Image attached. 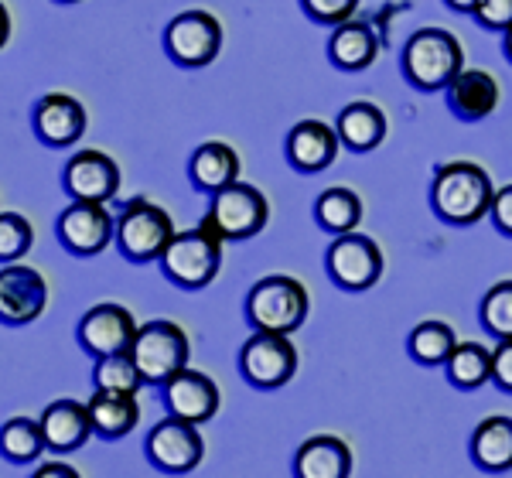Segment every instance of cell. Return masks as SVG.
I'll list each match as a JSON object with an SVG mask.
<instances>
[{
  "instance_id": "1",
  "label": "cell",
  "mask_w": 512,
  "mask_h": 478,
  "mask_svg": "<svg viewBox=\"0 0 512 478\" xmlns=\"http://www.w3.org/2000/svg\"><path fill=\"white\" fill-rule=\"evenodd\" d=\"M499 188L492 185L489 171L475 161H448L434 171L431 209L448 226H475L492 216V202Z\"/></svg>"
},
{
  "instance_id": "2",
  "label": "cell",
  "mask_w": 512,
  "mask_h": 478,
  "mask_svg": "<svg viewBox=\"0 0 512 478\" xmlns=\"http://www.w3.org/2000/svg\"><path fill=\"white\" fill-rule=\"evenodd\" d=\"M403 79L420 93L448 89V82L465 69V48L444 28H420L410 35L400 55Z\"/></svg>"
},
{
  "instance_id": "3",
  "label": "cell",
  "mask_w": 512,
  "mask_h": 478,
  "mask_svg": "<svg viewBox=\"0 0 512 478\" xmlns=\"http://www.w3.org/2000/svg\"><path fill=\"white\" fill-rule=\"evenodd\" d=\"M246 321L256 332H280L291 335L311 315V294L291 274H270L256 280L246 294Z\"/></svg>"
},
{
  "instance_id": "4",
  "label": "cell",
  "mask_w": 512,
  "mask_h": 478,
  "mask_svg": "<svg viewBox=\"0 0 512 478\" xmlns=\"http://www.w3.org/2000/svg\"><path fill=\"white\" fill-rule=\"evenodd\" d=\"M270 222V202L256 185L236 181V185L222 188L212 195L209 212L198 226H205L222 243H239V239H253L267 229Z\"/></svg>"
},
{
  "instance_id": "5",
  "label": "cell",
  "mask_w": 512,
  "mask_h": 478,
  "mask_svg": "<svg viewBox=\"0 0 512 478\" xmlns=\"http://www.w3.org/2000/svg\"><path fill=\"white\" fill-rule=\"evenodd\" d=\"M161 263V274L181 291H202L222 270V239L212 236L205 226L185 229L168 243Z\"/></svg>"
},
{
  "instance_id": "6",
  "label": "cell",
  "mask_w": 512,
  "mask_h": 478,
  "mask_svg": "<svg viewBox=\"0 0 512 478\" xmlns=\"http://www.w3.org/2000/svg\"><path fill=\"white\" fill-rule=\"evenodd\" d=\"M130 356H134L147 386H161L188 366L192 342H188L185 328H181L178 321L154 318V321H144V325H140L137 339L130 345Z\"/></svg>"
},
{
  "instance_id": "7",
  "label": "cell",
  "mask_w": 512,
  "mask_h": 478,
  "mask_svg": "<svg viewBox=\"0 0 512 478\" xmlns=\"http://www.w3.org/2000/svg\"><path fill=\"white\" fill-rule=\"evenodd\" d=\"M175 236L168 212L147 199L127 202L117 216V250L127 263H158Z\"/></svg>"
},
{
  "instance_id": "8",
  "label": "cell",
  "mask_w": 512,
  "mask_h": 478,
  "mask_svg": "<svg viewBox=\"0 0 512 478\" xmlns=\"http://www.w3.org/2000/svg\"><path fill=\"white\" fill-rule=\"evenodd\" d=\"M222 38L226 35H222L216 14L192 7V11H181L178 18H171V24L164 28V52L181 69H205L219 59Z\"/></svg>"
},
{
  "instance_id": "9",
  "label": "cell",
  "mask_w": 512,
  "mask_h": 478,
  "mask_svg": "<svg viewBox=\"0 0 512 478\" xmlns=\"http://www.w3.org/2000/svg\"><path fill=\"white\" fill-rule=\"evenodd\" d=\"M383 250H379V243L373 236L366 233H345V236H335L332 246L325 250V270L328 277H332L335 287H342V291L349 294H362L369 291V287L379 284V277H383Z\"/></svg>"
},
{
  "instance_id": "10",
  "label": "cell",
  "mask_w": 512,
  "mask_h": 478,
  "mask_svg": "<svg viewBox=\"0 0 512 478\" xmlns=\"http://www.w3.org/2000/svg\"><path fill=\"white\" fill-rule=\"evenodd\" d=\"M202 424H192V420L181 417H164L147 431L144 441V455L158 472L164 475H188L202 465L205 458V438L198 431Z\"/></svg>"
},
{
  "instance_id": "11",
  "label": "cell",
  "mask_w": 512,
  "mask_h": 478,
  "mask_svg": "<svg viewBox=\"0 0 512 478\" xmlns=\"http://www.w3.org/2000/svg\"><path fill=\"white\" fill-rule=\"evenodd\" d=\"M239 373L253 390H280L297 373V349L291 335L253 332L239 349Z\"/></svg>"
},
{
  "instance_id": "12",
  "label": "cell",
  "mask_w": 512,
  "mask_h": 478,
  "mask_svg": "<svg viewBox=\"0 0 512 478\" xmlns=\"http://www.w3.org/2000/svg\"><path fill=\"white\" fill-rule=\"evenodd\" d=\"M55 236L72 257H99L117 239V219L106 209V202L72 199L55 222Z\"/></svg>"
},
{
  "instance_id": "13",
  "label": "cell",
  "mask_w": 512,
  "mask_h": 478,
  "mask_svg": "<svg viewBox=\"0 0 512 478\" xmlns=\"http://www.w3.org/2000/svg\"><path fill=\"white\" fill-rule=\"evenodd\" d=\"M140 332L137 318L130 308H123L117 301H103L93 304V308L82 315L79 328H76V339L82 345L86 356H113V352H127L134 345Z\"/></svg>"
},
{
  "instance_id": "14",
  "label": "cell",
  "mask_w": 512,
  "mask_h": 478,
  "mask_svg": "<svg viewBox=\"0 0 512 478\" xmlns=\"http://www.w3.org/2000/svg\"><path fill=\"white\" fill-rule=\"evenodd\" d=\"M48 304V284L41 270L28 263H4L0 270V321L7 328L31 325L45 315Z\"/></svg>"
},
{
  "instance_id": "15",
  "label": "cell",
  "mask_w": 512,
  "mask_h": 478,
  "mask_svg": "<svg viewBox=\"0 0 512 478\" xmlns=\"http://www.w3.org/2000/svg\"><path fill=\"white\" fill-rule=\"evenodd\" d=\"M161 403L171 417L192 420V424H209L222 407V393L209 373L185 366L168 383H161Z\"/></svg>"
},
{
  "instance_id": "16",
  "label": "cell",
  "mask_w": 512,
  "mask_h": 478,
  "mask_svg": "<svg viewBox=\"0 0 512 478\" xmlns=\"http://www.w3.org/2000/svg\"><path fill=\"white\" fill-rule=\"evenodd\" d=\"M120 164L103 151H76L62 168V188L69 199L113 202L120 192Z\"/></svg>"
},
{
  "instance_id": "17",
  "label": "cell",
  "mask_w": 512,
  "mask_h": 478,
  "mask_svg": "<svg viewBox=\"0 0 512 478\" xmlns=\"http://www.w3.org/2000/svg\"><path fill=\"white\" fill-rule=\"evenodd\" d=\"M89 113L76 96L69 93H45L31 110V127H35V137L45 147H76L82 134H86Z\"/></svg>"
},
{
  "instance_id": "18",
  "label": "cell",
  "mask_w": 512,
  "mask_h": 478,
  "mask_svg": "<svg viewBox=\"0 0 512 478\" xmlns=\"http://www.w3.org/2000/svg\"><path fill=\"white\" fill-rule=\"evenodd\" d=\"M342 137L338 127L325 120H297L291 134L284 140V158L301 175H318V171L332 168L338 151H342Z\"/></svg>"
},
{
  "instance_id": "19",
  "label": "cell",
  "mask_w": 512,
  "mask_h": 478,
  "mask_svg": "<svg viewBox=\"0 0 512 478\" xmlns=\"http://www.w3.org/2000/svg\"><path fill=\"white\" fill-rule=\"evenodd\" d=\"M448 96V110L454 113L458 120L465 123H478V120H489L495 110H499V100H502V89H499V79L485 69H461L458 76L448 82L444 89Z\"/></svg>"
},
{
  "instance_id": "20",
  "label": "cell",
  "mask_w": 512,
  "mask_h": 478,
  "mask_svg": "<svg viewBox=\"0 0 512 478\" xmlns=\"http://www.w3.org/2000/svg\"><path fill=\"white\" fill-rule=\"evenodd\" d=\"M38 420H41V427H45L48 451H55V455L79 451L82 444L89 441V434H96L93 417H89V403L72 400V397L52 400L41 410Z\"/></svg>"
},
{
  "instance_id": "21",
  "label": "cell",
  "mask_w": 512,
  "mask_h": 478,
  "mask_svg": "<svg viewBox=\"0 0 512 478\" xmlns=\"http://www.w3.org/2000/svg\"><path fill=\"white\" fill-rule=\"evenodd\" d=\"M239 154L233 144L226 140H205L192 151V161H188V178H192L195 192L216 195L222 188L236 185L239 181Z\"/></svg>"
},
{
  "instance_id": "22",
  "label": "cell",
  "mask_w": 512,
  "mask_h": 478,
  "mask_svg": "<svg viewBox=\"0 0 512 478\" xmlns=\"http://www.w3.org/2000/svg\"><path fill=\"white\" fill-rule=\"evenodd\" d=\"M352 448L335 434H315L294 451V478H349Z\"/></svg>"
},
{
  "instance_id": "23",
  "label": "cell",
  "mask_w": 512,
  "mask_h": 478,
  "mask_svg": "<svg viewBox=\"0 0 512 478\" xmlns=\"http://www.w3.org/2000/svg\"><path fill=\"white\" fill-rule=\"evenodd\" d=\"M335 127H338V137H342L345 151H352V154L376 151L386 140V134H390V120H386V113L379 110L373 100H355L349 106H342Z\"/></svg>"
},
{
  "instance_id": "24",
  "label": "cell",
  "mask_w": 512,
  "mask_h": 478,
  "mask_svg": "<svg viewBox=\"0 0 512 478\" xmlns=\"http://www.w3.org/2000/svg\"><path fill=\"white\" fill-rule=\"evenodd\" d=\"M376 55H379V38L369 21L352 18V21L332 28V38H328V59H332L335 69L366 72L369 65L376 62Z\"/></svg>"
},
{
  "instance_id": "25",
  "label": "cell",
  "mask_w": 512,
  "mask_h": 478,
  "mask_svg": "<svg viewBox=\"0 0 512 478\" xmlns=\"http://www.w3.org/2000/svg\"><path fill=\"white\" fill-rule=\"evenodd\" d=\"M89 417H93L96 438L120 441L127 434H134V427L140 424V400L137 393H123V390H93V397H89Z\"/></svg>"
},
{
  "instance_id": "26",
  "label": "cell",
  "mask_w": 512,
  "mask_h": 478,
  "mask_svg": "<svg viewBox=\"0 0 512 478\" xmlns=\"http://www.w3.org/2000/svg\"><path fill=\"white\" fill-rule=\"evenodd\" d=\"M472 461L482 472L502 475L512 472V417L506 414H492L472 431Z\"/></svg>"
},
{
  "instance_id": "27",
  "label": "cell",
  "mask_w": 512,
  "mask_h": 478,
  "mask_svg": "<svg viewBox=\"0 0 512 478\" xmlns=\"http://www.w3.org/2000/svg\"><path fill=\"white\" fill-rule=\"evenodd\" d=\"M362 216H366V205H362L359 192H352L345 185L325 188L315 199V222L332 236L355 233L362 226Z\"/></svg>"
},
{
  "instance_id": "28",
  "label": "cell",
  "mask_w": 512,
  "mask_h": 478,
  "mask_svg": "<svg viewBox=\"0 0 512 478\" xmlns=\"http://www.w3.org/2000/svg\"><path fill=\"white\" fill-rule=\"evenodd\" d=\"M458 349V335L448 321L441 318H427L420 321L414 332L407 335V356L417 362V366H444L451 359V352Z\"/></svg>"
},
{
  "instance_id": "29",
  "label": "cell",
  "mask_w": 512,
  "mask_h": 478,
  "mask_svg": "<svg viewBox=\"0 0 512 478\" xmlns=\"http://www.w3.org/2000/svg\"><path fill=\"white\" fill-rule=\"evenodd\" d=\"M444 373L458 390H482L485 383H492V349L482 342H458V349L444 362Z\"/></svg>"
},
{
  "instance_id": "30",
  "label": "cell",
  "mask_w": 512,
  "mask_h": 478,
  "mask_svg": "<svg viewBox=\"0 0 512 478\" xmlns=\"http://www.w3.org/2000/svg\"><path fill=\"white\" fill-rule=\"evenodd\" d=\"M0 451L11 465H31L48 451L45 427L35 417H11L0 431Z\"/></svg>"
},
{
  "instance_id": "31",
  "label": "cell",
  "mask_w": 512,
  "mask_h": 478,
  "mask_svg": "<svg viewBox=\"0 0 512 478\" xmlns=\"http://www.w3.org/2000/svg\"><path fill=\"white\" fill-rule=\"evenodd\" d=\"M144 376H140L134 356L127 352H113V356H99L93 366V390H123V393H140Z\"/></svg>"
},
{
  "instance_id": "32",
  "label": "cell",
  "mask_w": 512,
  "mask_h": 478,
  "mask_svg": "<svg viewBox=\"0 0 512 478\" xmlns=\"http://www.w3.org/2000/svg\"><path fill=\"white\" fill-rule=\"evenodd\" d=\"M478 318L495 342L512 339V280H499L485 291L482 304H478Z\"/></svg>"
},
{
  "instance_id": "33",
  "label": "cell",
  "mask_w": 512,
  "mask_h": 478,
  "mask_svg": "<svg viewBox=\"0 0 512 478\" xmlns=\"http://www.w3.org/2000/svg\"><path fill=\"white\" fill-rule=\"evenodd\" d=\"M31 243H35V229L21 212H0V260L18 263L28 257Z\"/></svg>"
},
{
  "instance_id": "34",
  "label": "cell",
  "mask_w": 512,
  "mask_h": 478,
  "mask_svg": "<svg viewBox=\"0 0 512 478\" xmlns=\"http://www.w3.org/2000/svg\"><path fill=\"white\" fill-rule=\"evenodd\" d=\"M362 0H301V11L308 14L315 24H328V28H338V24L352 21L355 11H359Z\"/></svg>"
},
{
  "instance_id": "35",
  "label": "cell",
  "mask_w": 512,
  "mask_h": 478,
  "mask_svg": "<svg viewBox=\"0 0 512 478\" xmlns=\"http://www.w3.org/2000/svg\"><path fill=\"white\" fill-rule=\"evenodd\" d=\"M472 18L489 31H509L512 28V0H478Z\"/></svg>"
},
{
  "instance_id": "36",
  "label": "cell",
  "mask_w": 512,
  "mask_h": 478,
  "mask_svg": "<svg viewBox=\"0 0 512 478\" xmlns=\"http://www.w3.org/2000/svg\"><path fill=\"white\" fill-rule=\"evenodd\" d=\"M492 383L502 393H512V339L499 342L492 349Z\"/></svg>"
},
{
  "instance_id": "37",
  "label": "cell",
  "mask_w": 512,
  "mask_h": 478,
  "mask_svg": "<svg viewBox=\"0 0 512 478\" xmlns=\"http://www.w3.org/2000/svg\"><path fill=\"white\" fill-rule=\"evenodd\" d=\"M492 222L502 236L512 239V185H502L492 202Z\"/></svg>"
},
{
  "instance_id": "38",
  "label": "cell",
  "mask_w": 512,
  "mask_h": 478,
  "mask_svg": "<svg viewBox=\"0 0 512 478\" xmlns=\"http://www.w3.org/2000/svg\"><path fill=\"white\" fill-rule=\"evenodd\" d=\"M31 478H82V475L76 465H69V461H41Z\"/></svg>"
},
{
  "instance_id": "39",
  "label": "cell",
  "mask_w": 512,
  "mask_h": 478,
  "mask_svg": "<svg viewBox=\"0 0 512 478\" xmlns=\"http://www.w3.org/2000/svg\"><path fill=\"white\" fill-rule=\"evenodd\" d=\"M444 4H448L451 11H458V14H475L478 0H444Z\"/></svg>"
},
{
  "instance_id": "40",
  "label": "cell",
  "mask_w": 512,
  "mask_h": 478,
  "mask_svg": "<svg viewBox=\"0 0 512 478\" xmlns=\"http://www.w3.org/2000/svg\"><path fill=\"white\" fill-rule=\"evenodd\" d=\"M502 52H506V59L512 62V28L502 31Z\"/></svg>"
},
{
  "instance_id": "41",
  "label": "cell",
  "mask_w": 512,
  "mask_h": 478,
  "mask_svg": "<svg viewBox=\"0 0 512 478\" xmlns=\"http://www.w3.org/2000/svg\"><path fill=\"white\" fill-rule=\"evenodd\" d=\"M55 4H79V0H55Z\"/></svg>"
}]
</instances>
